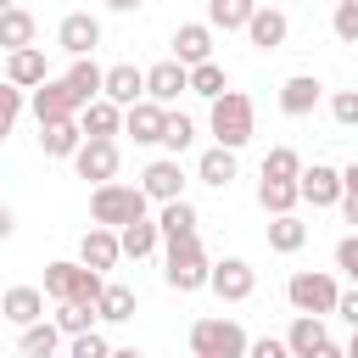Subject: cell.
I'll use <instances>...</instances> for the list:
<instances>
[{"label":"cell","instance_id":"6da1fadb","mask_svg":"<svg viewBox=\"0 0 358 358\" xmlns=\"http://www.w3.org/2000/svg\"><path fill=\"white\" fill-rule=\"evenodd\" d=\"M207 274H213V257L201 246V235H179V241H162V280L168 291H207Z\"/></svg>","mask_w":358,"mask_h":358},{"label":"cell","instance_id":"7a4b0ae2","mask_svg":"<svg viewBox=\"0 0 358 358\" xmlns=\"http://www.w3.org/2000/svg\"><path fill=\"white\" fill-rule=\"evenodd\" d=\"M207 129H213L218 145L241 151V145L252 140V129H257V106H252V95H246V90H224V95L213 101V112H207Z\"/></svg>","mask_w":358,"mask_h":358},{"label":"cell","instance_id":"3957f363","mask_svg":"<svg viewBox=\"0 0 358 358\" xmlns=\"http://www.w3.org/2000/svg\"><path fill=\"white\" fill-rule=\"evenodd\" d=\"M145 207H151V196L140 185H123V179H106V185L90 190V218L106 224V229H123V224L145 218Z\"/></svg>","mask_w":358,"mask_h":358},{"label":"cell","instance_id":"277c9868","mask_svg":"<svg viewBox=\"0 0 358 358\" xmlns=\"http://www.w3.org/2000/svg\"><path fill=\"white\" fill-rule=\"evenodd\" d=\"M101 291H106V274H95V268H84V263H45V296L50 302H84V308H95L101 302Z\"/></svg>","mask_w":358,"mask_h":358},{"label":"cell","instance_id":"5b68a950","mask_svg":"<svg viewBox=\"0 0 358 358\" xmlns=\"http://www.w3.org/2000/svg\"><path fill=\"white\" fill-rule=\"evenodd\" d=\"M252 336L241 319H196L190 324V358H246Z\"/></svg>","mask_w":358,"mask_h":358},{"label":"cell","instance_id":"8992f818","mask_svg":"<svg viewBox=\"0 0 358 358\" xmlns=\"http://www.w3.org/2000/svg\"><path fill=\"white\" fill-rule=\"evenodd\" d=\"M285 296H291V308L296 313H336V302H341V285H336V274H324V268H296L291 274V285H285Z\"/></svg>","mask_w":358,"mask_h":358},{"label":"cell","instance_id":"52a82bcc","mask_svg":"<svg viewBox=\"0 0 358 358\" xmlns=\"http://www.w3.org/2000/svg\"><path fill=\"white\" fill-rule=\"evenodd\" d=\"M207 291H213L218 302H246V296L257 291V268H252L246 257H224V263H213Z\"/></svg>","mask_w":358,"mask_h":358},{"label":"cell","instance_id":"ba28073f","mask_svg":"<svg viewBox=\"0 0 358 358\" xmlns=\"http://www.w3.org/2000/svg\"><path fill=\"white\" fill-rule=\"evenodd\" d=\"M117 162H123L117 140H84V145H78V157H73V173H78V179L106 185V179H117Z\"/></svg>","mask_w":358,"mask_h":358},{"label":"cell","instance_id":"9c48e42d","mask_svg":"<svg viewBox=\"0 0 358 358\" xmlns=\"http://www.w3.org/2000/svg\"><path fill=\"white\" fill-rule=\"evenodd\" d=\"M78 263H84V268H95V274L117 268V263H123V241H117V229L90 224V229H84V241H78Z\"/></svg>","mask_w":358,"mask_h":358},{"label":"cell","instance_id":"30bf717a","mask_svg":"<svg viewBox=\"0 0 358 358\" xmlns=\"http://www.w3.org/2000/svg\"><path fill=\"white\" fill-rule=\"evenodd\" d=\"M56 45H62L67 56H95V45H101V17L67 11V17L56 22Z\"/></svg>","mask_w":358,"mask_h":358},{"label":"cell","instance_id":"8fae6325","mask_svg":"<svg viewBox=\"0 0 358 358\" xmlns=\"http://www.w3.org/2000/svg\"><path fill=\"white\" fill-rule=\"evenodd\" d=\"M190 90V67L185 62H157V67H145V101H157V106H173L179 95Z\"/></svg>","mask_w":358,"mask_h":358},{"label":"cell","instance_id":"7c38bea8","mask_svg":"<svg viewBox=\"0 0 358 358\" xmlns=\"http://www.w3.org/2000/svg\"><path fill=\"white\" fill-rule=\"evenodd\" d=\"M28 106L39 123H62V117H78V101L67 90V78H45L39 90H28Z\"/></svg>","mask_w":358,"mask_h":358},{"label":"cell","instance_id":"4fadbf2b","mask_svg":"<svg viewBox=\"0 0 358 358\" xmlns=\"http://www.w3.org/2000/svg\"><path fill=\"white\" fill-rule=\"evenodd\" d=\"M140 190H145L157 207H162V201H179V196H185V168H179V157H157V162H145Z\"/></svg>","mask_w":358,"mask_h":358},{"label":"cell","instance_id":"5bb4252c","mask_svg":"<svg viewBox=\"0 0 358 358\" xmlns=\"http://www.w3.org/2000/svg\"><path fill=\"white\" fill-rule=\"evenodd\" d=\"M162 123H168V106H157V101L123 106V134H129L134 145H162Z\"/></svg>","mask_w":358,"mask_h":358},{"label":"cell","instance_id":"9a60e30c","mask_svg":"<svg viewBox=\"0 0 358 358\" xmlns=\"http://www.w3.org/2000/svg\"><path fill=\"white\" fill-rule=\"evenodd\" d=\"M296 190H302V201H313V207H341V168H330V162H313V168H302V179H296Z\"/></svg>","mask_w":358,"mask_h":358},{"label":"cell","instance_id":"2e32d148","mask_svg":"<svg viewBox=\"0 0 358 358\" xmlns=\"http://www.w3.org/2000/svg\"><path fill=\"white\" fill-rule=\"evenodd\" d=\"M0 313H6L17 330L39 324V319H45V285H6V291H0Z\"/></svg>","mask_w":358,"mask_h":358},{"label":"cell","instance_id":"e0dca14e","mask_svg":"<svg viewBox=\"0 0 358 358\" xmlns=\"http://www.w3.org/2000/svg\"><path fill=\"white\" fill-rule=\"evenodd\" d=\"M246 39H252L257 50H280V45L291 39V17H285L280 6H257L252 22H246Z\"/></svg>","mask_w":358,"mask_h":358},{"label":"cell","instance_id":"ac0fdd59","mask_svg":"<svg viewBox=\"0 0 358 358\" xmlns=\"http://www.w3.org/2000/svg\"><path fill=\"white\" fill-rule=\"evenodd\" d=\"M168 45H173V62H185V67L213 62V22H179Z\"/></svg>","mask_w":358,"mask_h":358},{"label":"cell","instance_id":"d6986e66","mask_svg":"<svg viewBox=\"0 0 358 358\" xmlns=\"http://www.w3.org/2000/svg\"><path fill=\"white\" fill-rule=\"evenodd\" d=\"M319 101H324V84H319L313 73H291V78L280 84V112H285V117H308Z\"/></svg>","mask_w":358,"mask_h":358},{"label":"cell","instance_id":"ffe728a7","mask_svg":"<svg viewBox=\"0 0 358 358\" xmlns=\"http://www.w3.org/2000/svg\"><path fill=\"white\" fill-rule=\"evenodd\" d=\"M62 78H67V90H73L78 112H84L90 101H101V90H106V67H95V56H73V67H67Z\"/></svg>","mask_w":358,"mask_h":358},{"label":"cell","instance_id":"44dd1931","mask_svg":"<svg viewBox=\"0 0 358 358\" xmlns=\"http://www.w3.org/2000/svg\"><path fill=\"white\" fill-rule=\"evenodd\" d=\"M78 129H84V140H117L123 134V106L101 95V101H90L78 112Z\"/></svg>","mask_w":358,"mask_h":358},{"label":"cell","instance_id":"7402d4cb","mask_svg":"<svg viewBox=\"0 0 358 358\" xmlns=\"http://www.w3.org/2000/svg\"><path fill=\"white\" fill-rule=\"evenodd\" d=\"M106 101H117V106H134V101H145V67H134V62H117V67H106V90H101Z\"/></svg>","mask_w":358,"mask_h":358},{"label":"cell","instance_id":"603a6c76","mask_svg":"<svg viewBox=\"0 0 358 358\" xmlns=\"http://www.w3.org/2000/svg\"><path fill=\"white\" fill-rule=\"evenodd\" d=\"M78 145H84V129H78V117L39 123V151H45V157H62V162H73V157H78Z\"/></svg>","mask_w":358,"mask_h":358},{"label":"cell","instance_id":"cb8c5ba5","mask_svg":"<svg viewBox=\"0 0 358 358\" xmlns=\"http://www.w3.org/2000/svg\"><path fill=\"white\" fill-rule=\"evenodd\" d=\"M6 78L17 84V90H39L50 73H45V50L39 45H22V50H11L6 56Z\"/></svg>","mask_w":358,"mask_h":358},{"label":"cell","instance_id":"d4e9b609","mask_svg":"<svg viewBox=\"0 0 358 358\" xmlns=\"http://www.w3.org/2000/svg\"><path fill=\"white\" fill-rule=\"evenodd\" d=\"M235 173H241V162H235V151H229V145H213V151H201V157H196V179H201V185H213V190H229V185H235Z\"/></svg>","mask_w":358,"mask_h":358},{"label":"cell","instance_id":"484cf974","mask_svg":"<svg viewBox=\"0 0 358 358\" xmlns=\"http://www.w3.org/2000/svg\"><path fill=\"white\" fill-rule=\"evenodd\" d=\"M62 330H56V319H39V324H28L22 336H17V358H56L62 352Z\"/></svg>","mask_w":358,"mask_h":358},{"label":"cell","instance_id":"4316f807","mask_svg":"<svg viewBox=\"0 0 358 358\" xmlns=\"http://www.w3.org/2000/svg\"><path fill=\"white\" fill-rule=\"evenodd\" d=\"M296 201H302L296 179H257V207H263L268 218H280V213H296Z\"/></svg>","mask_w":358,"mask_h":358},{"label":"cell","instance_id":"83f0119b","mask_svg":"<svg viewBox=\"0 0 358 358\" xmlns=\"http://www.w3.org/2000/svg\"><path fill=\"white\" fill-rule=\"evenodd\" d=\"M117 241H123V257H151L157 246H162V229H157V218H134V224H123L117 229Z\"/></svg>","mask_w":358,"mask_h":358},{"label":"cell","instance_id":"f1b7e54d","mask_svg":"<svg viewBox=\"0 0 358 358\" xmlns=\"http://www.w3.org/2000/svg\"><path fill=\"white\" fill-rule=\"evenodd\" d=\"M330 336H324V319L319 313H296L291 319V330H285V347H291V358H308L313 347H324Z\"/></svg>","mask_w":358,"mask_h":358},{"label":"cell","instance_id":"f546056e","mask_svg":"<svg viewBox=\"0 0 358 358\" xmlns=\"http://www.w3.org/2000/svg\"><path fill=\"white\" fill-rule=\"evenodd\" d=\"M201 218H196V207L179 196V201H162V213H157V229H162V241H179V235H201L196 229Z\"/></svg>","mask_w":358,"mask_h":358},{"label":"cell","instance_id":"4dcf8cb0","mask_svg":"<svg viewBox=\"0 0 358 358\" xmlns=\"http://www.w3.org/2000/svg\"><path fill=\"white\" fill-rule=\"evenodd\" d=\"M34 11H22V6H11V11H0V50L11 56V50H22V45H34Z\"/></svg>","mask_w":358,"mask_h":358},{"label":"cell","instance_id":"1f68e13d","mask_svg":"<svg viewBox=\"0 0 358 358\" xmlns=\"http://www.w3.org/2000/svg\"><path fill=\"white\" fill-rule=\"evenodd\" d=\"M268 246H274V252H285V257H291V252H302V246H308V224H302L296 213L268 218Z\"/></svg>","mask_w":358,"mask_h":358},{"label":"cell","instance_id":"d6a6232c","mask_svg":"<svg viewBox=\"0 0 358 358\" xmlns=\"http://www.w3.org/2000/svg\"><path fill=\"white\" fill-rule=\"evenodd\" d=\"M134 308H140V302H134V291H129V285H117V280H106V291H101L95 313H101L106 324H129V319H134Z\"/></svg>","mask_w":358,"mask_h":358},{"label":"cell","instance_id":"836d02e7","mask_svg":"<svg viewBox=\"0 0 358 358\" xmlns=\"http://www.w3.org/2000/svg\"><path fill=\"white\" fill-rule=\"evenodd\" d=\"M252 11H257V0H207V22L213 28H241L246 34V22H252Z\"/></svg>","mask_w":358,"mask_h":358},{"label":"cell","instance_id":"e575fe53","mask_svg":"<svg viewBox=\"0 0 358 358\" xmlns=\"http://www.w3.org/2000/svg\"><path fill=\"white\" fill-rule=\"evenodd\" d=\"M190 145H196V123H190L185 112H173V106H168V123H162V151H168V157H185Z\"/></svg>","mask_w":358,"mask_h":358},{"label":"cell","instance_id":"d590c367","mask_svg":"<svg viewBox=\"0 0 358 358\" xmlns=\"http://www.w3.org/2000/svg\"><path fill=\"white\" fill-rule=\"evenodd\" d=\"M224 90H229V78H224V67H218V62H196V67H190V95L218 101Z\"/></svg>","mask_w":358,"mask_h":358},{"label":"cell","instance_id":"8d00e7d4","mask_svg":"<svg viewBox=\"0 0 358 358\" xmlns=\"http://www.w3.org/2000/svg\"><path fill=\"white\" fill-rule=\"evenodd\" d=\"M302 168H308V162H302L291 145H274V151L263 157V173H257V179H302Z\"/></svg>","mask_w":358,"mask_h":358},{"label":"cell","instance_id":"74e56055","mask_svg":"<svg viewBox=\"0 0 358 358\" xmlns=\"http://www.w3.org/2000/svg\"><path fill=\"white\" fill-rule=\"evenodd\" d=\"M95 308H84V302H56V330L62 336H84V330H95Z\"/></svg>","mask_w":358,"mask_h":358},{"label":"cell","instance_id":"f35d334b","mask_svg":"<svg viewBox=\"0 0 358 358\" xmlns=\"http://www.w3.org/2000/svg\"><path fill=\"white\" fill-rule=\"evenodd\" d=\"M22 101H28V90H17L11 78H0V140L17 129V117H22Z\"/></svg>","mask_w":358,"mask_h":358},{"label":"cell","instance_id":"ab89813d","mask_svg":"<svg viewBox=\"0 0 358 358\" xmlns=\"http://www.w3.org/2000/svg\"><path fill=\"white\" fill-rule=\"evenodd\" d=\"M330 34H336L341 45H358V0H336V11H330Z\"/></svg>","mask_w":358,"mask_h":358},{"label":"cell","instance_id":"60d3db41","mask_svg":"<svg viewBox=\"0 0 358 358\" xmlns=\"http://www.w3.org/2000/svg\"><path fill=\"white\" fill-rule=\"evenodd\" d=\"M67 358H112V341L101 330H84V336H67Z\"/></svg>","mask_w":358,"mask_h":358},{"label":"cell","instance_id":"b9f144b4","mask_svg":"<svg viewBox=\"0 0 358 358\" xmlns=\"http://www.w3.org/2000/svg\"><path fill=\"white\" fill-rule=\"evenodd\" d=\"M330 117H336L341 129H358V90H336V95H330Z\"/></svg>","mask_w":358,"mask_h":358},{"label":"cell","instance_id":"7bdbcfd3","mask_svg":"<svg viewBox=\"0 0 358 358\" xmlns=\"http://www.w3.org/2000/svg\"><path fill=\"white\" fill-rule=\"evenodd\" d=\"M336 268L358 285V235H341V241H336Z\"/></svg>","mask_w":358,"mask_h":358},{"label":"cell","instance_id":"ee69618b","mask_svg":"<svg viewBox=\"0 0 358 358\" xmlns=\"http://www.w3.org/2000/svg\"><path fill=\"white\" fill-rule=\"evenodd\" d=\"M246 358H291V347H285V336H263L246 347Z\"/></svg>","mask_w":358,"mask_h":358},{"label":"cell","instance_id":"f6af8a7d","mask_svg":"<svg viewBox=\"0 0 358 358\" xmlns=\"http://www.w3.org/2000/svg\"><path fill=\"white\" fill-rule=\"evenodd\" d=\"M336 313H341V319H347V324L358 330V285H352V291H341V302H336Z\"/></svg>","mask_w":358,"mask_h":358},{"label":"cell","instance_id":"bcb514c9","mask_svg":"<svg viewBox=\"0 0 358 358\" xmlns=\"http://www.w3.org/2000/svg\"><path fill=\"white\" fill-rule=\"evenodd\" d=\"M341 213H347V224H358V190H341Z\"/></svg>","mask_w":358,"mask_h":358},{"label":"cell","instance_id":"7dc6e473","mask_svg":"<svg viewBox=\"0 0 358 358\" xmlns=\"http://www.w3.org/2000/svg\"><path fill=\"white\" fill-rule=\"evenodd\" d=\"M11 229H17V213L0 201V241H11Z\"/></svg>","mask_w":358,"mask_h":358},{"label":"cell","instance_id":"c3c4849f","mask_svg":"<svg viewBox=\"0 0 358 358\" xmlns=\"http://www.w3.org/2000/svg\"><path fill=\"white\" fill-rule=\"evenodd\" d=\"M308 358H347V347H336V341H324V347H313Z\"/></svg>","mask_w":358,"mask_h":358},{"label":"cell","instance_id":"681fc988","mask_svg":"<svg viewBox=\"0 0 358 358\" xmlns=\"http://www.w3.org/2000/svg\"><path fill=\"white\" fill-rule=\"evenodd\" d=\"M140 6H145V0H106V11H123V17H129V11H140Z\"/></svg>","mask_w":358,"mask_h":358},{"label":"cell","instance_id":"f907efd6","mask_svg":"<svg viewBox=\"0 0 358 358\" xmlns=\"http://www.w3.org/2000/svg\"><path fill=\"white\" fill-rule=\"evenodd\" d=\"M341 185H347V190H358V162H347V168H341Z\"/></svg>","mask_w":358,"mask_h":358},{"label":"cell","instance_id":"816d5d0a","mask_svg":"<svg viewBox=\"0 0 358 358\" xmlns=\"http://www.w3.org/2000/svg\"><path fill=\"white\" fill-rule=\"evenodd\" d=\"M112 358H145L140 347H112Z\"/></svg>","mask_w":358,"mask_h":358},{"label":"cell","instance_id":"f5cc1de1","mask_svg":"<svg viewBox=\"0 0 358 358\" xmlns=\"http://www.w3.org/2000/svg\"><path fill=\"white\" fill-rule=\"evenodd\" d=\"M347 358H358V330H352V341H347Z\"/></svg>","mask_w":358,"mask_h":358},{"label":"cell","instance_id":"db71d44e","mask_svg":"<svg viewBox=\"0 0 358 358\" xmlns=\"http://www.w3.org/2000/svg\"><path fill=\"white\" fill-rule=\"evenodd\" d=\"M11 6H17V0H0V11H11Z\"/></svg>","mask_w":358,"mask_h":358}]
</instances>
